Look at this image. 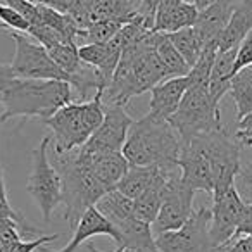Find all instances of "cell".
I'll list each match as a JSON object with an SVG mask.
<instances>
[{"instance_id": "1", "label": "cell", "mask_w": 252, "mask_h": 252, "mask_svg": "<svg viewBox=\"0 0 252 252\" xmlns=\"http://www.w3.org/2000/svg\"><path fill=\"white\" fill-rule=\"evenodd\" d=\"M180 149V135L168 119L147 112L131 123L121 152L130 166H159L173 171L178 169Z\"/></svg>"}, {"instance_id": "2", "label": "cell", "mask_w": 252, "mask_h": 252, "mask_svg": "<svg viewBox=\"0 0 252 252\" xmlns=\"http://www.w3.org/2000/svg\"><path fill=\"white\" fill-rule=\"evenodd\" d=\"M74 94L67 81L61 80H32L16 78L12 87L7 90L0 114V125L12 118L47 119L59 111L63 105L73 102Z\"/></svg>"}, {"instance_id": "3", "label": "cell", "mask_w": 252, "mask_h": 252, "mask_svg": "<svg viewBox=\"0 0 252 252\" xmlns=\"http://www.w3.org/2000/svg\"><path fill=\"white\" fill-rule=\"evenodd\" d=\"M102 90H95L94 98L81 102H69L43 119L52 130L50 142H54V154H66L80 149L102 123L104 118V100Z\"/></svg>"}, {"instance_id": "4", "label": "cell", "mask_w": 252, "mask_h": 252, "mask_svg": "<svg viewBox=\"0 0 252 252\" xmlns=\"http://www.w3.org/2000/svg\"><path fill=\"white\" fill-rule=\"evenodd\" d=\"M63 180V206L64 220L73 230L88 207H94L105 193L87 162L80 161L74 151L66 154H56L52 162Z\"/></svg>"}, {"instance_id": "5", "label": "cell", "mask_w": 252, "mask_h": 252, "mask_svg": "<svg viewBox=\"0 0 252 252\" xmlns=\"http://www.w3.org/2000/svg\"><path fill=\"white\" fill-rule=\"evenodd\" d=\"M169 125L180 135V140L189 142L197 135L223 128L220 105L214 104L209 88L190 85L176 111L168 118Z\"/></svg>"}, {"instance_id": "6", "label": "cell", "mask_w": 252, "mask_h": 252, "mask_svg": "<svg viewBox=\"0 0 252 252\" xmlns=\"http://www.w3.org/2000/svg\"><path fill=\"white\" fill-rule=\"evenodd\" d=\"M49 147L50 137L47 135L33 151V166L26 183V190L38 206L45 223H49L54 211L63 204V180L49 158Z\"/></svg>"}, {"instance_id": "7", "label": "cell", "mask_w": 252, "mask_h": 252, "mask_svg": "<svg viewBox=\"0 0 252 252\" xmlns=\"http://www.w3.org/2000/svg\"><path fill=\"white\" fill-rule=\"evenodd\" d=\"M193 138L199 140V144L202 145L209 158L211 171H213V197H216L237 183V175L242 168V145L228 137L224 126L207 131V133L197 135Z\"/></svg>"}, {"instance_id": "8", "label": "cell", "mask_w": 252, "mask_h": 252, "mask_svg": "<svg viewBox=\"0 0 252 252\" xmlns=\"http://www.w3.org/2000/svg\"><path fill=\"white\" fill-rule=\"evenodd\" d=\"M16 43L14 59L11 63L12 71L19 78H32V80H61L71 85V78L64 73L54 59L49 56L45 47L35 43L28 36L21 35V32L4 30Z\"/></svg>"}, {"instance_id": "9", "label": "cell", "mask_w": 252, "mask_h": 252, "mask_svg": "<svg viewBox=\"0 0 252 252\" xmlns=\"http://www.w3.org/2000/svg\"><path fill=\"white\" fill-rule=\"evenodd\" d=\"M211 209H193L182 228L156 235L159 252H214L209 235Z\"/></svg>"}, {"instance_id": "10", "label": "cell", "mask_w": 252, "mask_h": 252, "mask_svg": "<svg viewBox=\"0 0 252 252\" xmlns=\"http://www.w3.org/2000/svg\"><path fill=\"white\" fill-rule=\"evenodd\" d=\"M193 195L195 190L190 189L180 175V168L168 176L166 192L159 213L151 224L154 235L173 231L182 228L193 213Z\"/></svg>"}, {"instance_id": "11", "label": "cell", "mask_w": 252, "mask_h": 252, "mask_svg": "<svg viewBox=\"0 0 252 252\" xmlns=\"http://www.w3.org/2000/svg\"><path fill=\"white\" fill-rule=\"evenodd\" d=\"M131 123L133 119L126 112L125 105L104 104V118H102L100 126L81 145L78 154L81 158H92V156L104 154V152L123 151Z\"/></svg>"}, {"instance_id": "12", "label": "cell", "mask_w": 252, "mask_h": 252, "mask_svg": "<svg viewBox=\"0 0 252 252\" xmlns=\"http://www.w3.org/2000/svg\"><path fill=\"white\" fill-rule=\"evenodd\" d=\"M245 202L242 199L237 185H231L223 193L213 197V209H211V224L209 235L213 247L226 244L235 233L242 221L245 211Z\"/></svg>"}, {"instance_id": "13", "label": "cell", "mask_w": 252, "mask_h": 252, "mask_svg": "<svg viewBox=\"0 0 252 252\" xmlns=\"http://www.w3.org/2000/svg\"><path fill=\"white\" fill-rule=\"evenodd\" d=\"M178 168L182 180L195 192L202 190L213 195V171L206 151L197 138L183 142L178 156Z\"/></svg>"}, {"instance_id": "14", "label": "cell", "mask_w": 252, "mask_h": 252, "mask_svg": "<svg viewBox=\"0 0 252 252\" xmlns=\"http://www.w3.org/2000/svg\"><path fill=\"white\" fill-rule=\"evenodd\" d=\"M121 52L123 49L116 45L112 40L105 43H85V45L78 47L80 59L85 64L94 67L95 73H97L98 85H100L98 90L104 92L109 87L119 59H121Z\"/></svg>"}, {"instance_id": "15", "label": "cell", "mask_w": 252, "mask_h": 252, "mask_svg": "<svg viewBox=\"0 0 252 252\" xmlns=\"http://www.w3.org/2000/svg\"><path fill=\"white\" fill-rule=\"evenodd\" d=\"M73 231L74 233H73V237H71V240L67 242L66 247H63L61 251H50V249L40 247V252H76V249L80 247L83 242H87L88 238H92V237H97V235H105V237L112 238L114 244H118V245H119V242H121V237H119L118 230L95 209V206L88 207V209L85 211V214L80 218V221L74 224Z\"/></svg>"}, {"instance_id": "16", "label": "cell", "mask_w": 252, "mask_h": 252, "mask_svg": "<svg viewBox=\"0 0 252 252\" xmlns=\"http://www.w3.org/2000/svg\"><path fill=\"white\" fill-rule=\"evenodd\" d=\"M237 2L238 0H216L206 9L199 11L193 30H195L202 47L213 42L218 43Z\"/></svg>"}, {"instance_id": "17", "label": "cell", "mask_w": 252, "mask_h": 252, "mask_svg": "<svg viewBox=\"0 0 252 252\" xmlns=\"http://www.w3.org/2000/svg\"><path fill=\"white\" fill-rule=\"evenodd\" d=\"M76 156L80 161L87 162L88 168L92 169V173L98 180V183L104 187L105 192L114 190L118 187L119 180L125 176V173L130 168V162L126 161L121 151L104 152V154L92 156V158H81L78 152Z\"/></svg>"}, {"instance_id": "18", "label": "cell", "mask_w": 252, "mask_h": 252, "mask_svg": "<svg viewBox=\"0 0 252 252\" xmlns=\"http://www.w3.org/2000/svg\"><path fill=\"white\" fill-rule=\"evenodd\" d=\"M189 87V76L168 78V80L156 85L151 90V111L149 112L168 119L176 111Z\"/></svg>"}, {"instance_id": "19", "label": "cell", "mask_w": 252, "mask_h": 252, "mask_svg": "<svg viewBox=\"0 0 252 252\" xmlns=\"http://www.w3.org/2000/svg\"><path fill=\"white\" fill-rule=\"evenodd\" d=\"M252 30V0H238L218 40V50L237 49L244 36Z\"/></svg>"}, {"instance_id": "20", "label": "cell", "mask_w": 252, "mask_h": 252, "mask_svg": "<svg viewBox=\"0 0 252 252\" xmlns=\"http://www.w3.org/2000/svg\"><path fill=\"white\" fill-rule=\"evenodd\" d=\"M121 242L118 247H128L137 252H159L156 245V235L152 231V226L145 221L137 220L135 216L121 221L116 224Z\"/></svg>"}, {"instance_id": "21", "label": "cell", "mask_w": 252, "mask_h": 252, "mask_svg": "<svg viewBox=\"0 0 252 252\" xmlns=\"http://www.w3.org/2000/svg\"><path fill=\"white\" fill-rule=\"evenodd\" d=\"M235 57H237V49L218 50L216 57H214L207 88H209V95L213 102L218 105L230 90L231 78L235 74Z\"/></svg>"}, {"instance_id": "22", "label": "cell", "mask_w": 252, "mask_h": 252, "mask_svg": "<svg viewBox=\"0 0 252 252\" xmlns=\"http://www.w3.org/2000/svg\"><path fill=\"white\" fill-rule=\"evenodd\" d=\"M176 171V169H173ZM173 171H164L161 169L159 176L154 180L151 187L142 193L140 197L133 200V216L140 221H145V223L152 224L159 213V207L162 204V199H164V192H166V182H168V176L171 175Z\"/></svg>"}, {"instance_id": "23", "label": "cell", "mask_w": 252, "mask_h": 252, "mask_svg": "<svg viewBox=\"0 0 252 252\" xmlns=\"http://www.w3.org/2000/svg\"><path fill=\"white\" fill-rule=\"evenodd\" d=\"M197 14H199V9L192 2L183 0L182 4L175 5L173 9L156 12L152 30L161 33H173L182 28H189V26L195 25Z\"/></svg>"}, {"instance_id": "24", "label": "cell", "mask_w": 252, "mask_h": 252, "mask_svg": "<svg viewBox=\"0 0 252 252\" xmlns=\"http://www.w3.org/2000/svg\"><path fill=\"white\" fill-rule=\"evenodd\" d=\"M140 14V0H95L90 11V23L100 19H121L130 23Z\"/></svg>"}, {"instance_id": "25", "label": "cell", "mask_w": 252, "mask_h": 252, "mask_svg": "<svg viewBox=\"0 0 252 252\" xmlns=\"http://www.w3.org/2000/svg\"><path fill=\"white\" fill-rule=\"evenodd\" d=\"M159 173H161L159 166H130L125 176L119 180L116 190L135 200L154 183Z\"/></svg>"}, {"instance_id": "26", "label": "cell", "mask_w": 252, "mask_h": 252, "mask_svg": "<svg viewBox=\"0 0 252 252\" xmlns=\"http://www.w3.org/2000/svg\"><path fill=\"white\" fill-rule=\"evenodd\" d=\"M95 209L112 224H119L121 221L133 216V199L123 195L119 190H109L105 192L95 204Z\"/></svg>"}, {"instance_id": "27", "label": "cell", "mask_w": 252, "mask_h": 252, "mask_svg": "<svg viewBox=\"0 0 252 252\" xmlns=\"http://www.w3.org/2000/svg\"><path fill=\"white\" fill-rule=\"evenodd\" d=\"M152 45H154V50L158 52L159 59L162 61L166 71H168L169 78L175 76H187L190 71V66L185 63L180 52L175 49L171 42H169L168 35L161 32H154V36H152Z\"/></svg>"}, {"instance_id": "28", "label": "cell", "mask_w": 252, "mask_h": 252, "mask_svg": "<svg viewBox=\"0 0 252 252\" xmlns=\"http://www.w3.org/2000/svg\"><path fill=\"white\" fill-rule=\"evenodd\" d=\"M228 95L235 102L237 119L252 112V66L244 67L233 74Z\"/></svg>"}, {"instance_id": "29", "label": "cell", "mask_w": 252, "mask_h": 252, "mask_svg": "<svg viewBox=\"0 0 252 252\" xmlns=\"http://www.w3.org/2000/svg\"><path fill=\"white\" fill-rule=\"evenodd\" d=\"M166 35H168L169 42L175 45V49L180 52V56L185 59V63L192 67L195 61L199 59L200 52H202V43H200L193 26L182 28L173 33H166Z\"/></svg>"}, {"instance_id": "30", "label": "cell", "mask_w": 252, "mask_h": 252, "mask_svg": "<svg viewBox=\"0 0 252 252\" xmlns=\"http://www.w3.org/2000/svg\"><path fill=\"white\" fill-rule=\"evenodd\" d=\"M218 54V43H207L202 47V52H200L199 59L195 61L192 67L189 71V80L190 85H200V87H207L209 85V76H211V69H213V63L214 57Z\"/></svg>"}, {"instance_id": "31", "label": "cell", "mask_w": 252, "mask_h": 252, "mask_svg": "<svg viewBox=\"0 0 252 252\" xmlns=\"http://www.w3.org/2000/svg\"><path fill=\"white\" fill-rule=\"evenodd\" d=\"M126 23L121 19H100L90 23L87 30H81L80 38L87 40L88 43H105L125 26Z\"/></svg>"}, {"instance_id": "32", "label": "cell", "mask_w": 252, "mask_h": 252, "mask_svg": "<svg viewBox=\"0 0 252 252\" xmlns=\"http://www.w3.org/2000/svg\"><path fill=\"white\" fill-rule=\"evenodd\" d=\"M0 218H7L12 220L19 224V230L21 235H38L40 231L36 230L33 224H30L26 221V218L23 216L19 211H16L14 207L9 204L7 199V189H5V182H4V171H2V164H0Z\"/></svg>"}, {"instance_id": "33", "label": "cell", "mask_w": 252, "mask_h": 252, "mask_svg": "<svg viewBox=\"0 0 252 252\" xmlns=\"http://www.w3.org/2000/svg\"><path fill=\"white\" fill-rule=\"evenodd\" d=\"M26 33H28L30 36H33V38H35L42 47H45L47 50L52 49V47H56L57 43H66L64 42V38L56 32V30H52L50 26L43 25V23L32 25Z\"/></svg>"}, {"instance_id": "34", "label": "cell", "mask_w": 252, "mask_h": 252, "mask_svg": "<svg viewBox=\"0 0 252 252\" xmlns=\"http://www.w3.org/2000/svg\"><path fill=\"white\" fill-rule=\"evenodd\" d=\"M95 0H69L66 14L76 23L80 30H87L90 26V11Z\"/></svg>"}, {"instance_id": "35", "label": "cell", "mask_w": 252, "mask_h": 252, "mask_svg": "<svg viewBox=\"0 0 252 252\" xmlns=\"http://www.w3.org/2000/svg\"><path fill=\"white\" fill-rule=\"evenodd\" d=\"M0 23L4 25V28L0 30V32H4V30H14V32L26 33L30 28V23L26 21L19 12H16L14 9L5 4H0Z\"/></svg>"}, {"instance_id": "36", "label": "cell", "mask_w": 252, "mask_h": 252, "mask_svg": "<svg viewBox=\"0 0 252 252\" xmlns=\"http://www.w3.org/2000/svg\"><path fill=\"white\" fill-rule=\"evenodd\" d=\"M0 4L9 5L16 12H19L30 23V26L36 25V23H42L38 16V4H36L35 0H0Z\"/></svg>"}, {"instance_id": "37", "label": "cell", "mask_w": 252, "mask_h": 252, "mask_svg": "<svg viewBox=\"0 0 252 252\" xmlns=\"http://www.w3.org/2000/svg\"><path fill=\"white\" fill-rule=\"evenodd\" d=\"M56 238H59V235H40L35 240H16L14 244H11L4 252H35L40 247H43L49 242H54Z\"/></svg>"}, {"instance_id": "38", "label": "cell", "mask_w": 252, "mask_h": 252, "mask_svg": "<svg viewBox=\"0 0 252 252\" xmlns=\"http://www.w3.org/2000/svg\"><path fill=\"white\" fill-rule=\"evenodd\" d=\"M247 66H252V30L244 36L240 45L237 47V57H235V73Z\"/></svg>"}, {"instance_id": "39", "label": "cell", "mask_w": 252, "mask_h": 252, "mask_svg": "<svg viewBox=\"0 0 252 252\" xmlns=\"http://www.w3.org/2000/svg\"><path fill=\"white\" fill-rule=\"evenodd\" d=\"M214 252H252L251 235H235L226 244L214 247Z\"/></svg>"}, {"instance_id": "40", "label": "cell", "mask_w": 252, "mask_h": 252, "mask_svg": "<svg viewBox=\"0 0 252 252\" xmlns=\"http://www.w3.org/2000/svg\"><path fill=\"white\" fill-rule=\"evenodd\" d=\"M235 140L240 145L252 147V112H249L244 118L238 119L237 131H235Z\"/></svg>"}, {"instance_id": "41", "label": "cell", "mask_w": 252, "mask_h": 252, "mask_svg": "<svg viewBox=\"0 0 252 252\" xmlns=\"http://www.w3.org/2000/svg\"><path fill=\"white\" fill-rule=\"evenodd\" d=\"M16 78L18 76H16V73L12 71L11 64H0V104H2L5 94H7V90L12 87Z\"/></svg>"}, {"instance_id": "42", "label": "cell", "mask_w": 252, "mask_h": 252, "mask_svg": "<svg viewBox=\"0 0 252 252\" xmlns=\"http://www.w3.org/2000/svg\"><path fill=\"white\" fill-rule=\"evenodd\" d=\"M235 235H251L252 237V202H247V206H245L244 216H242V221Z\"/></svg>"}, {"instance_id": "43", "label": "cell", "mask_w": 252, "mask_h": 252, "mask_svg": "<svg viewBox=\"0 0 252 252\" xmlns=\"http://www.w3.org/2000/svg\"><path fill=\"white\" fill-rule=\"evenodd\" d=\"M237 180L242 182V185H244L245 189H249L252 192V162L244 166V168H240V171H238V175H237Z\"/></svg>"}, {"instance_id": "44", "label": "cell", "mask_w": 252, "mask_h": 252, "mask_svg": "<svg viewBox=\"0 0 252 252\" xmlns=\"http://www.w3.org/2000/svg\"><path fill=\"white\" fill-rule=\"evenodd\" d=\"M35 2L36 4L49 5V7L56 9V11H61V12H66L67 5H69V0H35Z\"/></svg>"}, {"instance_id": "45", "label": "cell", "mask_w": 252, "mask_h": 252, "mask_svg": "<svg viewBox=\"0 0 252 252\" xmlns=\"http://www.w3.org/2000/svg\"><path fill=\"white\" fill-rule=\"evenodd\" d=\"M182 2H183V0H159L156 12H158V11H168V9H173L175 5L182 4Z\"/></svg>"}, {"instance_id": "46", "label": "cell", "mask_w": 252, "mask_h": 252, "mask_svg": "<svg viewBox=\"0 0 252 252\" xmlns=\"http://www.w3.org/2000/svg\"><path fill=\"white\" fill-rule=\"evenodd\" d=\"M87 251L88 252H102V251H98V249L95 247L94 242H88V244H87ZM114 252H137V251H133V249H128V247H118Z\"/></svg>"}, {"instance_id": "47", "label": "cell", "mask_w": 252, "mask_h": 252, "mask_svg": "<svg viewBox=\"0 0 252 252\" xmlns=\"http://www.w3.org/2000/svg\"><path fill=\"white\" fill-rule=\"evenodd\" d=\"M213 2H216V0H193L192 4L195 5V7L199 9V11H202V9H206L207 5H211Z\"/></svg>"}]
</instances>
